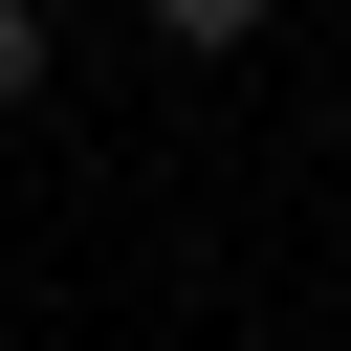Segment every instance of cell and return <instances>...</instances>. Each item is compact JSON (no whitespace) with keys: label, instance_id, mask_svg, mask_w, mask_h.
I'll return each mask as SVG.
<instances>
[{"label":"cell","instance_id":"cell-1","mask_svg":"<svg viewBox=\"0 0 351 351\" xmlns=\"http://www.w3.org/2000/svg\"><path fill=\"white\" fill-rule=\"evenodd\" d=\"M132 22H154V44H197V66H219V44H263V22H285V0H132Z\"/></svg>","mask_w":351,"mask_h":351},{"label":"cell","instance_id":"cell-2","mask_svg":"<svg viewBox=\"0 0 351 351\" xmlns=\"http://www.w3.org/2000/svg\"><path fill=\"white\" fill-rule=\"evenodd\" d=\"M44 66H66V44H44V0H0V110H44Z\"/></svg>","mask_w":351,"mask_h":351}]
</instances>
